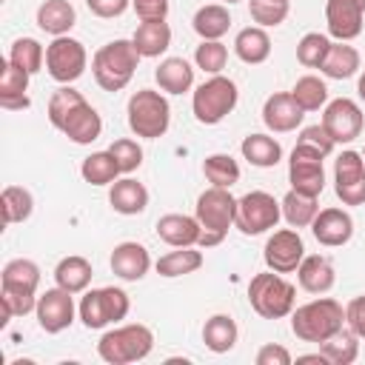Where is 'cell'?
<instances>
[{
	"instance_id": "cell-1",
	"label": "cell",
	"mask_w": 365,
	"mask_h": 365,
	"mask_svg": "<svg viewBox=\"0 0 365 365\" xmlns=\"http://www.w3.org/2000/svg\"><path fill=\"white\" fill-rule=\"evenodd\" d=\"M194 217H197L200 225H202L197 248H214V245H220V242L225 240L228 228L234 225V217H237V197H234L228 188L211 185V188H205V191L197 197Z\"/></svg>"
},
{
	"instance_id": "cell-2",
	"label": "cell",
	"mask_w": 365,
	"mask_h": 365,
	"mask_svg": "<svg viewBox=\"0 0 365 365\" xmlns=\"http://www.w3.org/2000/svg\"><path fill=\"white\" fill-rule=\"evenodd\" d=\"M342 328H345V308L331 297L311 299V302L291 311V331L302 342L319 345Z\"/></svg>"
},
{
	"instance_id": "cell-3",
	"label": "cell",
	"mask_w": 365,
	"mask_h": 365,
	"mask_svg": "<svg viewBox=\"0 0 365 365\" xmlns=\"http://www.w3.org/2000/svg\"><path fill=\"white\" fill-rule=\"evenodd\" d=\"M140 51L134 48L131 40H111L100 46L91 57V74L103 91H123L140 63Z\"/></svg>"
},
{
	"instance_id": "cell-4",
	"label": "cell",
	"mask_w": 365,
	"mask_h": 365,
	"mask_svg": "<svg viewBox=\"0 0 365 365\" xmlns=\"http://www.w3.org/2000/svg\"><path fill=\"white\" fill-rule=\"evenodd\" d=\"M248 302L254 308V314H259L262 319H282L291 317L294 305H297V288L279 277L277 271H262L254 274L248 282Z\"/></svg>"
},
{
	"instance_id": "cell-5",
	"label": "cell",
	"mask_w": 365,
	"mask_h": 365,
	"mask_svg": "<svg viewBox=\"0 0 365 365\" xmlns=\"http://www.w3.org/2000/svg\"><path fill=\"white\" fill-rule=\"evenodd\" d=\"M151 348H154V334L143 322L111 328L97 342V354L108 365H131V362H140V359H145L151 354Z\"/></svg>"
},
{
	"instance_id": "cell-6",
	"label": "cell",
	"mask_w": 365,
	"mask_h": 365,
	"mask_svg": "<svg viewBox=\"0 0 365 365\" xmlns=\"http://www.w3.org/2000/svg\"><path fill=\"white\" fill-rule=\"evenodd\" d=\"M125 114H128V128L131 134L143 137V140H157L168 131L171 125V106L165 100L163 91H154V88H140L128 97V106H125Z\"/></svg>"
},
{
	"instance_id": "cell-7",
	"label": "cell",
	"mask_w": 365,
	"mask_h": 365,
	"mask_svg": "<svg viewBox=\"0 0 365 365\" xmlns=\"http://www.w3.org/2000/svg\"><path fill=\"white\" fill-rule=\"evenodd\" d=\"M237 100H240L237 83L231 77H225V74H214V77H208L205 83H200L194 88L191 111H194L197 123L217 125L237 108Z\"/></svg>"
},
{
	"instance_id": "cell-8",
	"label": "cell",
	"mask_w": 365,
	"mask_h": 365,
	"mask_svg": "<svg viewBox=\"0 0 365 365\" xmlns=\"http://www.w3.org/2000/svg\"><path fill=\"white\" fill-rule=\"evenodd\" d=\"M131 311V299L123 288L106 285V288H91L80 297L77 305V317L88 331H100L108 325H117L120 319H125Z\"/></svg>"
},
{
	"instance_id": "cell-9",
	"label": "cell",
	"mask_w": 365,
	"mask_h": 365,
	"mask_svg": "<svg viewBox=\"0 0 365 365\" xmlns=\"http://www.w3.org/2000/svg\"><path fill=\"white\" fill-rule=\"evenodd\" d=\"M279 217H282V205L274 200V194L248 191L237 200L234 228H240L245 237H257V234H265V231L277 228Z\"/></svg>"
},
{
	"instance_id": "cell-10",
	"label": "cell",
	"mask_w": 365,
	"mask_h": 365,
	"mask_svg": "<svg viewBox=\"0 0 365 365\" xmlns=\"http://www.w3.org/2000/svg\"><path fill=\"white\" fill-rule=\"evenodd\" d=\"M86 66H88V51L80 40L63 34L46 46V71L60 86H71L74 80H80Z\"/></svg>"
},
{
	"instance_id": "cell-11",
	"label": "cell",
	"mask_w": 365,
	"mask_h": 365,
	"mask_svg": "<svg viewBox=\"0 0 365 365\" xmlns=\"http://www.w3.org/2000/svg\"><path fill=\"white\" fill-rule=\"evenodd\" d=\"M325 154L305 145V143H297L291 157H288V182L294 191L299 194H308V197H319L322 188H325V165H322Z\"/></svg>"
},
{
	"instance_id": "cell-12",
	"label": "cell",
	"mask_w": 365,
	"mask_h": 365,
	"mask_svg": "<svg viewBox=\"0 0 365 365\" xmlns=\"http://www.w3.org/2000/svg\"><path fill=\"white\" fill-rule=\"evenodd\" d=\"M322 128L331 134V140L339 145H348V143H354L359 134H362V128H365V114H362V108H359V103L356 100H351V97H336V100H328L325 103V108H322Z\"/></svg>"
},
{
	"instance_id": "cell-13",
	"label": "cell",
	"mask_w": 365,
	"mask_h": 365,
	"mask_svg": "<svg viewBox=\"0 0 365 365\" xmlns=\"http://www.w3.org/2000/svg\"><path fill=\"white\" fill-rule=\"evenodd\" d=\"M334 191L342 205H365V157L362 151H342L334 160Z\"/></svg>"
},
{
	"instance_id": "cell-14",
	"label": "cell",
	"mask_w": 365,
	"mask_h": 365,
	"mask_svg": "<svg viewBox=\"0 0 365 365\" xmlns=\"http://www.w3.org/2000/svg\"><path fill=\"white\" fill-rule=\"evenodd\" d=\"M74 314H77L74 294L66 291V288H60V285H57V288H46V291L37 297L34 317H37V325H40L46 334H60V331L71 328Z\"/></svg>"
},
{
	"instance_id": "cell-15",
	"label": "cell",
	"mask_w": 365,
	"mask_h": 365,
	"mask_svg": "<svg viewBox=\"0 0 365 365\" xmlns=\"http://www.w3.org/2000/svg\"><path fill=\"white\" fill-rule=\"evenodd\" d=\"M305 257V242L299 237L297 228H279L274 231L268 240H265V248H262V259L271 271L277 274H291L299 268Z\"/></svg>"
},
{
	"instance_id": "cell-16",
	"label": "cell",
	"mask_w": 365,
	"mask_h": 365,
	"mask_svg": "<svg viewBox=\"0 0 365 365\" xmlns=\"http://www.w3.org/2000/svg\"><path fill=\"white\" fill-rule=\"evenodd\" d=\"M305 111L299 108V103L294 100L291 91H274L265 103H262V123L268 131L274 134H288L297 131L302 125Z\"/></svg>"
},
{
	"instance_id": "cell-17",
	"label": "cell",
	"mask_w": 365,
	"mask_h": 365,
	"mask_svg": "<svg viewBox=\"0 0 365 365\" xmlns=\"http://www.w3.org/2000/svg\"><path fill=\"white\" fill-rule=\"evenodd\" d=\"M311 234L325 248H339L354 237V217L345 208H319L311 222Z\"/></svg>"
},
{
	"instance_id": "cell-18",
	"label": "cell",
	"mask_w": 365,
	"mask_h": 365,
	"mask_svg": "<svg viewBox=\"0 0 365 365\" xmlns=\"http://www.w3.org/2000/svg\"><path fill=\"white\" fill-rule=\"evenodd\" d=\"M362 17L365 9L356 0H328L325 3V26L334 40L351 43L362 34Z\"/></svg>"
},
{
	"instance_id": "cell-19",
	"label": "cell",
	"mask_w": 365,
	"mask_h": 365,
	"mask_svg": "<svg viewBox=\"0 0 365 365\" xmlns=\"http://www.w3.org/2000/svg\"><path fill=\"white\" fill-rule=\"evenodd\" d=\"M114 277L125 279V282H137L148 274L151 268V254L145 245L134 242V240H125V242H117L114 251H111V259H108Z\"/></svg>"
},
{
	"instance_id": "cell-20",
	"label": "cell",
	"mask_w": 365,
	"mask_h": 365,
	"mask_svg": "<svg viewBox=\"0 0 365 365\" xmlns=\"http://www.w3.org/2000/svg\"><path fill=\"white\" fill-rule=\"evenodd\" d=\"M57 131L66 134L77 145H91L103 134V117L97 114V108L88 100H83L80 106H74V111L63 120V125Z\"/></svg>"
},
{
	"instance_id": "cell-21",
	"label": "cell",
	"mask_w": 365,
	"mask_h": 365,
	"mask_svg": "<svg viewBox=\"0 0 365 365\" xmlns=\"http://www.w3.org/2000/svg\"><path fill=\"white\" fill-rule=\"evenodd\" d=\"M29 71L14 66L11 60H3V71H0V106L6 111H23L31 106L29 100Z\"/></svg>"
},
{
	"instance_id": "cell-22",
	"label": "cell",
	"mask_w": 365,
	"mask_h": 365,
	"mask_svg": "<svg viewBox=\"0 0 365 365\" xmlns=\"http://www.w3.org/2000/svg\"><path fill=\"white\" fill-rule=\"evenodd\" d=\"M297 282L308 294H328L334 288V282H336L334 262L325 254H308V257H302V262L297 268Z\"/></svg>"
},
{
	"instance_id": "cell-23",
	"label": "cell",
	"mask_w": 365,
	"mask_h": 365,
	"mask_svg": "<svg viewBox=\"0 0 365 365\" xmlns=\"http://www.w3.org/2000/svg\"><path fill=\"white\" fill-rule=\"evenodd\" d=\"M200 220L188 214H165L157 220V237L171 248H188L200 242Z\"/></svg>"
},
{
	"instance_id": "cell-24",
	"label": "cell",
	"mask_w": 365,
	"mask_h": 365,
	"mask_svg": "<svg viewBox=\"0 0 365 365\" xmlns=\"http://www.w3.org/2000/svg\"><path fill=\"white\" fill-rule=\"evenodd\" d=\"M108 202L117 214L123 217H137L148 208V188L143 182H137L134 177H123V180H114L111 182V191H108Z\"/></svg>"
},
{
	"instance_id": "cell-25",
	"label": "cell",
	"mask_w": 365,
	"mask_h": 365,
	"mask_svg": "<svg viewBox=\"0 0 365 365\" xmlns=\"http://www.w3.org/2000/svg\"><path fill=\"white\" fill-rule=\"evenodd\" d=\"M154 80L165 94H185L194 86V68L185 57H165L154 68Z\"/></svg>"
},
{
	"instance_id": "cell-26",
	"label": "cell",
	"mask_w": 365,
	"mask_h": 365,
	"mask_svg": "<svg viewBox=\"0 0 365 365\" xmlns=\"http://www.w3.org/2000/svg\"><path fill=\"white\" fill-rule=\"evenodd\" d=\"M74 23H77V11L68 0H43L37 6V26L51 37L68 34Z\"/></svg>"
},
{
	"instance_id": "cell-27",
	"label": "cell",
	"mask_w": 365,
	"mask_h": 365,
	"mask_svg": "<svg viewBox=\"0 0 365 365\" xmlns=\"http://www.w3.org/2000/svg\"><path fill=\"white\" fill-rule=\"evenodd\" d=\"M131 43L140 57H160L171 46V26L165 20H143L131 34Z\"/></svg>"
},
{
	"instance_id": "cell-28",
	"label": "cell",
	"mask_w": 365,
	"mask_h": 365,
	"mask_svg": "<svg viewBox=\"0 0 365 365\" xmlns=\"http://www.w3.org/2000/svg\"><path fill=\"white\" fill-rule=\"evenodd\" d=\"M234 54L248 63V66H259L271 57V37L262 26H245L242 31H237L234 37Z\"/></svg>"
},
{
	"instance_id": "cell-29",
	"label": "cell",
	"mask_w": 365,
	"mask_h": 365,
	"mask_svg": "<svg viewBox=\"0 0 365 365\" xmlns=\"http://www.w3.org/2000/svg\"><path fill=\"white\" fill-rule=\"evenodd\" d=\"M91 277H94V268L86 257L80 254H71V257H63L57 265H54V282L71 294H83L88 291L91 285Z\"/></svg>"
},
{
	"instance_id": "cell-30",
	"label": "cell",
	"mask_w": 365,
	"mask_h": 365,
	"mask_svg": "<svg viewBox=\"0 0 365 365\" xmlns=\"http://www.w3.org/2000/svg\"><path fill=\"white\" fill-rule=\"evenodd\" d=\"M194 31L200 34V40H222L231 29V14H228V6L222 3H208V6H200L194 11V20H191Z\"/></svg>"
},
{
	"instance_id": "cell-31",
	"label": "cell",
	"mask_w": 365,
	"mask_h": 365,
	"mask_svg": "<svg viewBox=\"0 0 365 365\" xmlns=\"http://www.w3.org/2000/svg\"><path fill=\"white\" fill-rule=\"evenodd\" d=\"M319 71L328 80H348V77H354L359 71V51L354 46L336 40V43H331V48H328Z\"/></svg>"
},
{
	"instance_id": "cell-32",
	"label": "cell",
	"mask_w": 365,
	"mask_h": 365,
	"mask_svg": "<svg viewBox=\"0 0 365 365\" xmlns=\"http://www.w3.org/2000/svg\"><path fill=\"white\" fill-rule=\"evenodd\" d=\"M202 262H205L202 251H197V245H188V248H174V251L163 254V257L154 262V268H157L160 277L174 279V277H185V274L200 271Z\"/></svg>"
},
{
	"instance_id": "cell-33",
	"label": "cell",
	"mask_w": 365,
	"mask_h": 365,
	"mask_svg": "<svg viewBox=\"0 0 365 365\" xmlns=\"http://www.w3.org/2000/svg\"><path fill=\"white\" fill-rule=\"evenodd\" d=\"M237 336H240V331H237V322L231 314H214L202 325V342L214 354H228L237 345Z\"/></svg>"
},
{
	"instance_id": "cell-34",
	"label": "cell",
	"mask_w": 365,
	"mask_h": 365,
	"mask_svg": "<svg viewBox=\"0 0 365 365\" xmlns=\"http://www.w3.org/2000/svg\"><path fill=\"white\" fill-rule=\"evenodd\" d=\"M242 157L254 165V168H274L282 160V145L279 140H274L271 134H248L240 145Z\"/></svg>"
},
{
	"instance_id": "cell-35",
	"label": "cell",
	"mask_w": 365,
	"mask_h": 365,
	"mask_svg": "<svg viewBox=\"0 0 365 365\" xmlns=\"http://www.w3.org/2000/svg\"><path fill=\"white\" fill-rule=\"evenodd\" d=\"M80 174L88 185H111L123 171L114 160L111 151H91L83 163H80Z\"/></svg>"
},
{
	"instance_id": "cell-36",
	"label": "cell",
	"mask_w": 365,
	"mask_h": 365,
	"mask_svg": "<svg viewBox=\"0 0 365 365\" xmlns=\"http://www.w3.org/2000/svg\"><path fill=\"white\" fill-rule=\"evenodd\" d=\"M317 200L319 197H308V194H299V191H288L285 197H282V217H285V222L291 225V228H308L311 222H314V217L319 214V205H317Z\"/></svg>"
},
{
	"instance_id": "cell-37",
	"label": "cell",
	"mask_w": 365,
	"mask_h": 365,
	"mask_svg": "<svg viewBox=\"0 0 365 365\" xmlns=\"http://www.w3.org/2000/svg\"><path fill=\"white\" fill-rule=\"evenodd\" d=\"M0 211H3V222L14 225V222H26L34 211V197L29 188L23 185H6L0 194Z\"/></svg>"
},
{
	"instance_id": "cell-38",
	"label": "cell",
	"mask_w": 365,
	"mask_h": 365,
	"mask_svg": "<svg viewBox=\"0 0 365 365\" xmlns=\"http://www.w3.org/2000/svg\"><path fill=\"white\" fill-rule=\"evenodd\" d=\"M319 351L325 354V359L331 365H351L359 356V336L351 328H342L331 339L319 342Z\"/></svg>"
},
{
	"instance_id": "cell-39",
	"label": "cell",
	"mask_w": 365,
	"mask_h": 365,
	"mask_svg": "<svg viewBox=\"0 0 365 365\" xmlns=\"http://www.w3.org/2000/svg\"><path fill=\"white\" fill-rule=\"evenodd\" d=\"M291 94H294V100L299 103V108H302L305 114H308V111H319V108H325V103H328V86H325V80L317 77V74H302V77L294 83Z\"/></svg>"
},
{
	"instance_id": "cell-40",
	"label": "cell",
	"mask_w": 365,
	"mask_h": 365,
	"mask_svg": "<svg viewBox=\"0 0 365 365\" xmlns=\"http://www.w3.org/2000/svg\"><path fill=\"white\" fill-rule=\"evenodd\" d=\"M0 285H14V288L37 291V288H40V265H37L34 259H26V257L9 259V262L3 265Z\"/></svg>"
},
{
	"instance_id": "cell-41",
	"label": "cell",
	"mask_w": 365,
	"mask_h": 365,
	"mask_svg": "<svg viewBox=\"0 0 365 365\" xmlns=\"http://www.w3.org/2000/svg\"><path fill=\"white\" fill-rule=\"evenodd\" d=\"M9 60L20 68H26L29 74H37L46 66V48L40 46V40L34 37H17L9 48Z\"/></svg>"
},
{
	"instance_id": "cell-42",
	"label": "cell",
	"mask_w": 365,
	"mask_h": 365,
	"mask_svg": "<svg viewBox=\"0 0 365 365\" xmlns=\"http://www.w3.org/2000/svg\"><path fill=\"white\" fill-rule=\"evenodd\" d=\"M202 174L211 185L231 188L234 182H240V163L231 154H211L202 163Z\"/></svg>"
},
{
	"instance_id": "cell-43",
	"label": "cell",
	"mask_w": 365,
	"mask_h": 365,
	"mask_svg": "<svg viewBox=\"0 0 365 365\" xmlns=\"http://www.w3.org/2000/svg\"><path fill=\"white\" fill-rule=\"evenodd\" d=\"M37 291H26V288H14V285H0V302H3V322H9L11 317H26L37 308Z\"/></svg>"
},
{
	"instance_id": "cell-44",
	"label": "cell",
	"mask_w": 365,
	"mask_h": 365,
	"mask_svg": "<svg viewBox=\"0 0 365 365\" xmlns=\"http://www.w3.org/2000/svg\"><path fill=\"white\" fill-rule=\"evenodd\" d=\"M328 48H331V37H328V34L308 31V34H302V40L297 43V60H299V66H305V68H319L322 60H325V54H328Z\"/></svg>"
},
{
	"instance_id": "cell-45",
	"label": "cell",
	"mask_w": 365,
	"mask_h": 365,
	"mask_svg": "<svg viewBox=\"0 0 365 365\" xmlns=\"http://www.w3.org/2000/svg\"><path fill=\"white\" fill-rule=\"evenodd\" d=\"M194 63L197 68H202L208 77L214 74H222L225 63H228V48L222 40H202L197 48H194Z\"/></svg>"
},
{
	"instance_id": "cell-46",
	"label": "cell",
	"mask_w": 365,
	"mask_h": 365,
	"mask_svg": "<svg viewBox=\"0 0 365 365\" xmlns=\"http://www.w3.org/2000/svg\"><path fill=\"white\" fill-rule=\"evenodd\" d=\"M288 11H291L288 0H248V14L262 29H274V26L285 23Z\"/></svg>"
},
{
	"instance_id": "cell-47",
	"label": "cell",
	"mask_w": 365,
	"mask_h": 365,
	"mask_svg": "<svg viewBox=\"0 0 365 365\" xmlns=\"http://www.w3.org/2000/svg\"><path fill=\"white\" fill-rule=\"evenodd\" d=\"M86 97L77 91V88H71V86H60L51 97H48V123L54 125V128H60L63 125V120L74 111V106H80Z\"/></svg>"
},
{
	"instance_id": "cell-48",
	"label": "cell",
	"mask_w": 365,
	"mask_h": 365,
	"mask_svg": "<svg viewBox=\"0 0 365 365\" xmlns=\"http://www.w3.org/2000/svg\"><path fill=\"white\" fill-rule=\"evenodd\" d=\"M108 151L114 154V160H117V165H120L123 174H131V171H137L143 165V145L137 140H131V137L114 140L108 145Z\"/></svg>"
},
{
	"instance_id": "cell-49",
	"label": "cell",
	"mask_w": 365,
	"mask_h": 365,
	"mask_svg": "<svg viewBox=\"0 0 365 365\" xmlns=\"http://www.w3.org/2000/svg\"><path fill=\"white\" fill-rule=\"evenodd\" d=\"M297 143H305V145H311V148L322 151L325 157H328V154L336 148V143H334V140H331V134L322 128V123H317V125H305V128L299 131Z\"/></svg>"
},
{
	"instance_id": "cell-50",
	"label": "cell",
	"mask_w": 365,
	"mask_h": 365,
	"mask_svg": "<svg viewBox=\"0 0 365 365\" xmlns=\"http://www.w3.org/2000/svg\"><path fill=\"white\" fill-rule=\"evenodd\" d=\"M345 325H348L359 339H365V294L354 297V299L345 305Z\"/></svg>"
},
{
	"instance_id": "cell-51",
	"label": "cell",
	"mask_w": 365,
	"mask_h": 365,
	"mask_svg": "<svg viewBox=\"0 0 365 365\" xmlns=\"http://www.w3.org/2000/svg\"><path fill=\"white\" fill-rule=\"evenodd\" d=\"M257 365H291V351L277 342H265L257 351Z\"/></svg>"
},
{
	"instance_id": "cell-52",
	"label": "cell",
	"mask_w": 365,
	"mask_h": 365,
	"mask_svg": "<svg viewBox=\"0 0 365 365\" xmlns=\"http://www.w3.org/2000/svg\"><path fill=\"white\" fill-rule=\"evenodd\" d=\"M131 9L140 20H165L168 17V0H131Z\"/></svg>"
},
{
	"instance_id": "cell-53",
	"label": "cell",
	"mask_w": 365,
	"mask_h": 365,
	"mask_svg": "<svg viewBox=\"0 0 365 365\" xmlns=\"http://www.w3.org/2000/svg\"><path fill=\"white\" fill-rule=\"evenodd\" d=\"M86 6H88V11L94 17L111 20V17H120L131 6V0H86Z\"/></svg>"
},
{
	"instance_id": "cell-54",
	"label": "cell",
	"mask_w": 365,
	"mask_h": 365,
	"mask_svg": "<svg viewBox=\"0 0 365 365\" xmlns=\"http://www.w3.org/2000/svg\"><path fill=\"white\" fill-rule=\"evenodd\" d=\"M297 362H319V365H331V362L325 359L322 351H317V354H302V356H297Z\"/></svg>"
},
{
	"instance_id": "cell-55",
	"label": "cell",
	"mask_w": 365,
	"mask_h": 365,
	"mask_svg": "<svg viewBox=\"0 0 365 365\" xmlns=\"http://www.w3.org/2000/svg\"><path fill=\"white\" fill-rule=\"evenodd\" d=\"M356 91H359V100L365 103V71L359 74V83H356Z\"/></svg>"
},
{
	"instance_id": "cell-56",
	"label": "cell",
	"mask_w": 365,
	"mask_h": 365,
	"mask_svg": "<svg viewBox=\"0 0 365 365\" xmlns=\"http://www.w3.org/2000/svg\"><path fill=\"white\" fill-rule=\"evenodd\" d=\"M222 3H228V6H231V3H240V0H222Z\"/></svg>"
},
{
	"instance_id": "cell-57",
	"label": "cell",
	"mask_w": 365,
	"mask_h": 365,
	"mask_svg": "<svg viewBox=\"0 0 365 365\" xmlns=\"http://www.w3.org/2000/svg\"><path fill=\"white\" fill-rule=\"evenodd\" d=\"M356 3H359V6H362V9H365V0H356Z\"/></svg>"
},
{
	"instance_id": "cell-58",
	"label": "cell",
	"mask_w": 365,
	"mask_h": 365,
	"mask_svg": "<svg viewBox=\"0 0 365 365\" xmlns=\"http://www.w3.org/2000/svg\"><path fill=\"white\" fill-rule=\"evenodd\" d=\"M362 157H365V151H362Z\"/></svg>"
}]
</instances>
